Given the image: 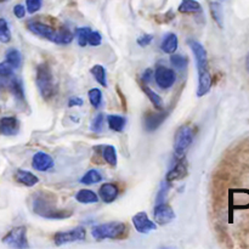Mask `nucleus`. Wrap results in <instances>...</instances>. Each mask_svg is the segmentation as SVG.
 Wrapping results in <instances>:
<instances>
[{
    "mask_svg": "<svg viewBox=\"0 0 249 249\" xmlns=\"http://www.w3.org/2000/svg\"><path fill=\"white\" fill-rule=\"evenodd\" d=\"M27 28H28L29 32L36 34V36L45 38L50 41H53V38H55V29L51 28L49 24L43 23V22L40 21H29L28 23H27Z\"/></svg>",
    "mask_w": 249,
    "mask_h": 249,
    "instance_id": "obj_11",
    "label": "nucleus"
},
{
    "mask_svg": "<svg viewBox=\"0 0 249 249\" xmlns=\"http://www.w3.org/2000/svg\"><path fill=\"white\" fill-rule=\"evenodd\" d=\"M101 155L102 158L105 160V162L108 163L111 167H116L117 165V150L114 146L112 145H106L101 146Z\"/></svg>",
    "mask_w": 249,
    "mask_h": 249,
    "instance_id": "obj_23",
    "label": "nucleus"
},
{
    "mask_svg": "<svg viewBox=\"0 0 249 249\" xmlns=\"http://www.w3.org/2000/svg\"><path fill=\"white\" fill-rule=\"evenodd\" d=\"M133 224L135 230L140 233H148L151 231L157 230V224L150 220V218H148L145 212H140V213L135 214L133 218Z\"/></svg>",
    "mask_w": 249,
    "mask_h": 249,
    "instance_id": "obj_12",
    "label": "nucleus"
},
{
    "mask_svg": "<svg viewBox=\"0 0 249 249\" xmlns=\"http://www.w3.org/2000/svg\"><path fill=\"white\" fill-rule=\"evenodd\" d=\"M152 77H153V71L151 70V68H148V70H146L145 72H143V75H142L143 83H146V84L150 83L151 79H152Z\"/></svg>",
    "mask_w": 249,
    "mask_h": 249,
    "instance_id": "obj_41",
    "label": "nucleus"
},
{
    "mask_svg": "<svg viewBox=\"0 0 249 249\" xmlns=\"http://www.w3.org/2000/svg\"><path fill=\"white\" fill-rule=\"evenodd\" d=\"M153 216H155V221L158 225H167L174 220L175 213L169 204L162 202V203H157V206L155 207Z\"/></svg>",
    "mask_w": 249,
    "mask_h": 249,
    "instance_id": "obj_10",
    "label": "nucleus"
},
{
    "mask_svg": "<svg viewBox=\"0 0 249 249\" xmlns=\"http://www.w3.org/2000/svg\"><path fill=\"white\" fill-rule=\"evenodd\" d=\"M2 243L11 248H28L29 245L28 240H27V229L24 226H17V228L11 229L2 237Z\"/></svg>",
    "mask_w": 249,
    "mask_h": 249,
    "instance_id": "obj_5",
    "label": "nucleus"
},
{
    "mask_svg": "<svg viewBox=\"0 0 249 249\" xmlns=\"http://www.w3.org/2000/svg\"><path fill=\"white\" fill-rule=\"evenodd\" d=\"M19 130V121L16 117H2L0 119V134L5 136L16 135Z\"/></svg>",
    "mask_w": 249,
    "mask_h": 249,
    "instance_id": "obj_14",
    "label": "nucleus"
},
{
    "mask_svg": "<svg viewBox=\"0 0 249 249\" xmlns=\"http://www.w3.org/2000/svg\"><path fill=\"white\" fill-rule=\"evenodd\" d=\"M178 44H179V40H178L177 34L168 33L167 36H164V39H163L160 49H162L165 53H174L175 51L178 50Z\"/></svg>",
    "mask_w": 249,
    "mask_h": 249,
    "instance_id": "obj_18",
    "label": "nucleus"
},
{
    "mask_svg": "<svg viewBox=\"0 0 249 249\" xmlns=\"http://www.w3.org/2000/svg\"><path fill=\"white\" fill-rule=\"evenodd\" d=\"M15 178H16V180L19 182V184L24 185V186L27 187H33L34 185H36L39 182L38 177L34 175L33 173L28 172V170L17 169Z\"/></svg>",
    "mask_w": 249,
    "mask_h": 249,
    "instance_id": "obj_17",
    "label": "nucleus"
},
{
    "mask_svg": "<svg viewBox=\"0 0 249 249\" xmlns=\"http://www.w3.org/2000/svg\"><path fill=\"white\" fill-rule=\"evenodd\" d=\"M189 44L192 53H194L195 58H196L197 71H198V73L208 72V53H207V50L204 49V46L196 40H190Z\"/></svg>",
    "mask_w": 249,
    "mask_h": 249,
    "instance_id": "obj_8",
    "label": "nucleus"
},
{
    "mask_svg": "<svg viewBox=\"0 0 249 249\" xmlns=\"http://www.w3.org/2000/svg\"><path fill=\"white\" fill-rule=\"evenodd\" d=\"M91 32V29L89 27H80V28L75 29V34H77L78 44L79 46H85L88 44V38H89V34Z\"/></svg>",
    "mask_w": 249,
    "mask_h": 249,
    "instance_id": "obj_32",
    "label": "nucleus"
},
{
    "mask_svg": "<svg viewBox=\"0 0 249 249\" xmlns=\"http://www.w3.org/2000/svg\"><path fill=\"white\" fill-rule=\"evenodd\" d=\"M155 80L160 89H169L177 82V73L172 68L158 66L155 71Z\"/></svg>",
    "mask_w": 249,
    "mask_h": 249,
    "instance_id": "obj_6",
    "label": "nucleus"
},
{
    "mask_svg": "<svg viewBox=\"0 0 249 249\" xmlns=\"http://www.w3.org/2000/svg\"><path fill=\"white\" fill-rule=\"evenodd\" d=\"M141 88H142L143 92H145L146 96L148 97V100H150V101L153 104L155 108L157 109V111H160V109H163V100H162V97H160V95L157 94V92L153 91V90L151 89V88L148 87L147 84H146V83H142Z\"/></svg>",
    "mask_w": 249,
    "mask_h": 249,
    "instance_id": "obj_21",
    "label": "nucleus"
},
{
    "mask_svg": "<svg viewBox=\"0 0 249 249\" xmlns=\"http://www.w3.org/2000/svg\"><path fill=\"white\" fill-rule=\"evenodd\" d=\"M14 70L15 68L12 67L11 65H9L6 61H5V62H1L0 63V77L1 78L12 77V74H14Z\"/></svg>",
    "mask_w": 249,
    "mask_h": 249,
    "instance_id": "obj_36",
    "label": "nucleus"
},
{
    "mask_svg": "<svg viewBox=\"0 0 249 249\" xmlns=\"http://www.w3.org/2000/svg\"><path fill=\"white\" fill-rule=\"evenodd\" d=\"M88 96H89V101L91 104L92 107L95 108H99L102 104V91L97 88H94V89H90L89 92H88Z\"/></svg>",
    "mask_w": 249,
    "mask_h": 249,
    "instance_id": "obj_31",
    "label": "nucleus"
},
{
    "mask_svg": "<svg viewBox=\"0 0 249 249\" xmlns=\"http://www.w3.org/2000/svg\"><path fill=\"white\" fill-rule=\"evenodd\" d=\"M5 61L14 68H18L22 63V56L17 49H9L5 55Z\"/></svg>",
    "mask_w": 249,
    "mask_h": 249,
    "instance_id": "obj_25",
    "label": "nucleus"
},
{
    "mask_svg": "<svg viewBox=\"0 0 249 249\" xmlns=\"http://www.w3.org/2000/svg\"><path fill=\"white\" fill-rule=\"evenodd\" d=\"M153 40V36L152 34H143V36H141L140 38H138V44L140 46H147L150 45L151 43H152Z\"/></svg>",
    "mask_w": 249,
    "mask_h": 249,
    "instance_id": "obj_38",
    "label": "nucleus"
},
{
    "mask_svg": "<svg viewBox=\"0 0 249 249\" xmlns=\"http://www.w3.org/2000/svg\"><path fill=\"white\" fill-rule=\"evenodd\" d=\"M10 90H11V92L14 94V96L16 97L17 100L24 101V90L21 80L17 79V78L12 79L11 83H10Z\"/></svg>",
    "mask_w": 249,
    "mask_h": 249,
    "instance_id": "obj_29",
    "label": "nucleus"
},
{
    "mask_svg": "<svg viewBox=\"0 0 249 249\" xmlns=\"http://www.w3.org/2000/svg\"><path fill=\"white\" fill-rule=\"evenodd\" d=\"M105 126V116L104 113H99L91 122V125H90V130L92 133H101L104 130Z\"/></svg>",
    "mask_w": 249,
    "mask_h": 249,
    "instance_id": "obj_34",
    "label": "nucleus"
},
{
    "mask_svg": "<svg viewBox=\"0 0 249 249\" xmlns=\"http://www.w3.org/2000/svg\"><path fill=\"white\" fill-rule=\"evenodd\" d=\"M170 62L178 70L182 71L187 67V63H189V60H187L186 56L180 55V53H170Z\"/></svg>",
    "mask_w": 249,
    "mask_h": 249,
    "instance_id": "obj_30",
    "label": "nucleus"
},
{
    "mask_svg": "<svg viewBox=\"0 0 249 249\" xmlns=\"http://www.w3.org/2000/svg\"><path fill=\"white\" fill-rule=\"evenodd\" d=\"M41 5H43V0H26L27 11L29 14H36V12H38L41 9Z\"/></svg>",
    "mask_w": 249,
    "mask_h": 249,
    "instance_id": "obj_35",
    "label": "nucleus"
},
{
    "mask_svg": "<svg viewBox=\"0 0 249 249\" xmlns=\"http://www.w3.org/2000/svg\"><path fill=\"white\" fill-rule=\"evenodd\" d=\"M211 14L213 16V19L216 22L219 27L224 26V15H223V7L219 2L214 1L211 4Z\"/></svg>",
    "mask_w": 249,
    "mask_h": 249,
    "instance_id": "obj_28",
    "label": "nucleus"
},
{
    "mask_svg": "<svg viewBox=\"0 0 249 249\" xmlns=\"http://www.w3.org/2000/svg\"><path fill=\"white\" fill-rule=\"evenodd\" d=\"M107 123L111 130L121 133L123 131L124 126H125V118L122 116H117V114H109L107 117Z\"/></svg>",
    "mask_w": 249,
    "mask_h": 249,
    "instance_id": "obj_24",
    "label": "nucleus"
},
{
    "mask_svg": "<svg viewBox=\"0 0 249 249\" xmlns=\"http://www.w3.org/2000/svg\"><path fill=\"white\" fill-rule=\"evenodd\" d=\"M119 195L118 186L112 182H105L104 185H101L99 190V197L101 198V201H104L105 203H112L117 199Z\"/></svg>",
    "mask_w": 249,
    "mask_h": 249,
    "instance_id": "obj_16",
    "label": "nucleus"
},
{
    "mask_svg": "<svg viewBox=\"0 0 249 249\" xmlns=\"http://www.w3.org/2000/svg\"><path fill=\"white\" fill-rule=\"evenodd\" d=\"M87 237V231L83 226H77L66 232H57L53 237V242L56 246H62L66 243L78 242V241H84Z\"/></svg>",
    "mask_w": 249,
    "mask_h": 249,
    "instance_id": "obj_7",
    "label": "nucleus"
},
{
    "mask_svg": "<svg viewBox=\"0 0 249 249\" xmlns=\"http://www.w3.org/2000/svg\"><path fill=\"white\" fill-rule=\"evenodd\" d=\"M128 228L121 221H111L92 228L91 235L95 240H121L125 237Z\"/></svg>",
    "mask_w": 249,
    "mask_h": 249,
    "instance_id": "obj_3",
    "label": "nucleus"
},
{
    "mask_svg": "<svg viewBox=\"0 0 249 249\" xmlns=\"http://www.w3.org/2000/svg\"><path fill=\"white\" fill-rule=\"evenodd\" d=\"M169 116V111H164V109H160L158 112H147L145 114V118H143V128L148 133H152V131L157 130L160 125L163 124V122L165 121V118Z\"/></svg>",
    "mask_w": 249,
    "mask_h": 249,
    "instance_id": "obj_9",
    "label": "nucleus"
},
{
    "mask_svg": "<svg viewBox=\"0 0 249 249\" xmlns=\"http://www.w3.org/2000/svg\"><path fill=\"white\" fill-rule=\"evenodd\" d=\"M201 11L202 6L197 0H182L179 5V12L181 14H196Z\"/></svg>",
    "mask_w": 249,
    "mask_h": 249,
    "instance_id": "obj_22",
    "label": "nucleus"
},
{
    "mask_svg": "<svg viewBox=\"0 0 249 249\" xmlns=\"http://www.w3.org/2000/svg\"><path fill=\"white\" fill-rule=\"evenodd\" d=\"M83 104H84L83 99L78 96H73L68 100V107H80L83 106Z\"/></svg>",
    "mask_w": 249,
    "mask_h": 249,
    "instance_id": "obj_40",
    "label": "nucleus"
},
{
    "mask_svg": "<svg viewBox=\"0 0 249 249\" xmlns=\"http://www.w3.org/2000/svg\"><path fill=\"white\" fill-rule=\"evenodd\" d=\"M246 68H247V71L249 73V53L247 55V57H246Z\"/></svg>",
    "mask_w": 249,
    "mask_h": 249,
    "instance_id": "obj_42",
    "label": "nucleus"
},
{
    "mask_svg": "<svg viewBox=\"0 0 249 249\" xmlns=\"http://www.w3.org/2000/svg\"><path fill=\"white\" fill-rule=\"evenodd\" d=\"M90 72H91V74L94 75V78L96 79V82L99 83L100 85H102V87H107V74L104 66L101 65L92 66Z\"/></svg>",
    "mask_w": 249,
    "mask_h": 249,
    "instance_id": "obj_26",
    "label": "nucleus"
},
{
    "mask_svg": "<svg viewBox=\"0 0 249 249\" xmlns=\"http://www.w3.org/2000/svg\"><path fill=\"white\" fill-rule=\"evenodd\" d=\"M195 138V130L190 124L179 126L174 136V155L175 158L180 160L185 156L187 148L191 146Z\"/></svg>",
    "mask_w": 249,
    "mask_h": 249,
    "instance_id": "obj_4",
    "label": "nucleus"
},
{
    "mask_svg": "<svg viewBox=\"0 0 249 249\" xmlns=\"http://www.w3.org/2000/svg\"><path fill=\"white\" fill-rule=\"evenodd\" d=\"M55 162H53V157L48 155L46 152H36L32 158V167L34 170L38 172H48V170L53 169Z\"/></svg>",
    "mask_w": 249,
    "mask_h": 249,
    "instance_id": "obj_13",
    "label": "nucleus"
},
{
    "mask_svg": "<svg viewBox=\"0 0 249 249\" xmlns=\"http://www.w3.org/2000/svg\"><path fill=\"white\" fill-rule=\"evenodd\" d=\"M102 180V175L97 172L96 169H90L89 172L85 173L84 177L80 179V182L84 185H92L97 184Z\"/></svg>",
    "mask_w": 249,
    "mask_h": 249,
    "instance_id": "obj_27",
    "label": "nucleus"
},
{
    "mask_svg": "<svg viewBox=\"0 0 249 249\" xmlns=\"http://www.w3.org/2000/svg\"><path fill=\"white\" fill-rule=\"evenodd\" d=\"M11 40V32L7 26L6 19L0 18V41L1 43H9Z\"/></svg>",
    "mask_w": 249,
    "mask_h": 249,
    "instance_id": "obj_33",
    "label": "nucleus"
},
{
    "mask_svg": "<svg viewBox=\"0 0 249 249\" xmlns=\"http://www.w3.org/2000/svg\"><path fill=\"white\" fill-rule=\"evenodd\" d=\"M32 208L36 215L50 220H62L72 216V211L61 209L56 206V198L50 192H38L34 195Z\"/></svg>",
    "mask_w": 249,
    "mask_h": 249,
    "instance_id": "obj_1",
    "label": "nucleus"
},
{
    "mask_svg": "<svg viewBox=\"0 0 249 249\" xmlns=\"http://www.w3.org/2000/svg\"><path fill=\"white\" fill-rule=\"evenodd\" d=\"M14 15L17 18H23L26 16V7L21 4H17L14 6Z\"/></svg>",
    "mask_w": 249,
    "mask_h": 249,
    "instance_id": "obj_39",
    "label": "nucleus"
},
{
    "mask_svg": "<svg viewBox=\"0 0 249 249\" xmlns=\"http://www.w3.org/2000/svg\"><path fill=\"white\" fill-rule=\"evenodd\" d=\"M36 87L44 100H50L56 94V84L53 80V71L48 63H40L36 67Z\"/></svg>",
    "mask_w": 249,
    "mask_h": 249,
    "instance_id": "obj_2",
    "label": "nucleus"
},
{
    "mask_svg": "<svg viewBox=\"0 0 249 249\" xmlns=\"http://www.w3.org/2000/svg\"><path fill=\"white\" fill-rule=\"evenodd\" d=\"M102 41V36L100 34V32L97 31H91L89 34V38H88V44L91 46H99Z\"/></svg>",
    "mask_w": 249,
    "mask_h": 249,
    "instance_id": "obj_37",
    "label": "nucleus"
},
{
    "mask_svg": "<svg viewBox=\"0 0 249 249\" xmlns=\"http://www.w3.org/2000/svg\"><path fill=\"white\" fill-rule=\"evenodd\" d=\"M186 174H187V163L186 160H184V157H182L180 158L179 162L174 165V168L168 172L167 177H165V181H167L168 184L172 185V182L182 179V178L186 177Z\"/></svg>",
    "mask_w": 249,
    "mask_h": 249,
    "instance_id": "obj_15",
    "label": "nucleus"
},
{
    "mask_svg": "<svg viewBox=\"0 0 249 249\" xmlns=\"http://www.w3.org/2000/svg\"><path fill=\"white\" fill-rule=\"evenodd\" d=\"M0 1H6V0H0Z\"/></svg>",
    "mask_w": 249,
    "mask_h": 249,
    "instance_id": "obj_43",
    "label": "nucleus"
},
{
    "mask_svg": "<svg viewBox=\"0 0 249 249\" xmlns=\"http://www.w3.org/2000/svg\"><path fill=\"white\" fill-rule=\"evenodd\" d=\"M73 40V33L66 27H62L58 31H56L55 38H53V43L58 44V45H67L71 44Z\"/></svg>",
    "mask_w": 249,
    "mask_h": 249,
    "instance_id": "obj_20",
    "label": "nucleus"
},
{
    "mask_svg": "<svg viewBox=\"0 0 249 249\" xmlns=\"http://www.w3.org/2000/svg\"><path fill=\"white\" fill-rule=\"evenodd\" d=\"M75 201L82 204H91L99 202V196L91 190H79L75 195Z\"/></svg>",
    "mask_w": 249,
    "mask_h": 249,
    "instance_id": "obj_19",
    "label": "nucleus"
}]
</instances>
